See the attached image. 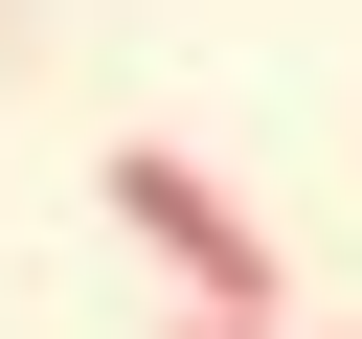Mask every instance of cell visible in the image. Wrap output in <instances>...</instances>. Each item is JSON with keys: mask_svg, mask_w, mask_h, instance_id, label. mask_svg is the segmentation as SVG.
<instances>
[{"mask_svg": "<svg viewBox=\"0 0 362 339\" xmlns=\"http://www.w3.org/2000/svg\"><path fill=\"white\" fill-rule=\"evenodd\" d=\"M113 226L181 271V316H294V271H272V226L204 181V158H158V136H113Z\"/></svg>", "mask_w": 362, "mask_h": 339, "instance_id": "6da1fadb", "label": "cell"}, {"mask_svg": "<svg viewBox=\"0 0 362 339\" xmlns=\"http://www.w3.org/2000/svg\"><path fill=\"white\" fill-rule=\"evenodd\" d=\"M158 339H294V316H158Z\"/></svg>", "mask_w": 362, "mask_h": 339, "instance_id": "7a4b0ae2", "label": "cell"}, {"mask_svg": "<svg viewBox=\"0 0 362 339\" xmlns=\"http://www.w3.org/2000/svg\"><path fill=\"white\" fill-rule=\"evenodd\" d=\"M339 339H362V316H339Z\"/></svg>", "mask_w": 362, "mask_h": 339, "instance_id": "3957f363", "label": "cell"}]
</instances>
